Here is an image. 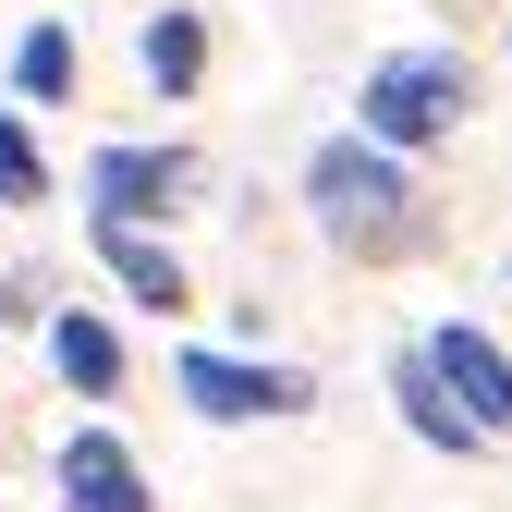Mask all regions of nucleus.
Returning a JSON list of instances; mask_svg holds the SVG:
<instances>
[{
	"label": "nucleus",
	"mask_w": 512,
	"mask_h": 512,
	"mask_svg": "<svg viewBox=\"0 0 512 512\" xmlns=\"http://www.w3.org/2000/svg\"><path fill=\"white\" fill-rule=\"evenodd\" d=\"M61 500L74 512H147V476H135V452L110 427H74L61 439Z\"/></svg>",
	"instance_id": "423d86ee"
},
{
	"label": "nucleus",
	"mask_w": 512,
	"mask_h": 512,
	"mask_svg": "<svg viewBox=\"0 0 512 512\" xmlns=\"http://www.w3.org/2000/svg\"><path fill=\"white\" fill-rule=\"evenodd\" d=\"M196 74H208V25H196V13H159V25H147V86L183 98Z\"/></svg>",
	"instance_id": "1a4fd4ad"
},
{
	"label": "nucleus",
	"mask_w": 512,
	"mask_h": 512,
	"mask_svg": "<svg viewBox=\"0 0 512 512\" xmlns=\"http://www.w3.org/2000/svg\"><path fill=\"white\" fill-rule=\"evenodd\" d=\"M403 415H415V439H439V452H476V439H488V427H476V415H464V403L427 378V354L403 366Z\"/></svg>",
	"instance_id": "9d476101"
},
{
	"label": "nucleus",
	"mask_w": 512,
	"mask_h": 512,
	"mask_svg": "<svg viewBox=\"0 0 512 512\" xmlns=\"http://www.w3.org/2000/svg\"><path fill=\"white\" fill-rule=\"evenodd\" d=\"M0 196H13V208L49 196V171H37V147H25V122H13V110H0Z\"/></svg>",
	"instance_id": "f8f14e48"
},
{
	"label": "nucleus",
	"mask_w": 512,
	"mask_h": 512,
	"mask_svg": "<svg viewBox=\"0 0 512 512\" xmlns=\"http://www.w3.org/2000/svg\"><path fill=\"white\" fill-rule=\"evenodd\" d=\"M183 403H196V415H293V403H305V378L244 366V354H183Z\"/></svg>",
	"instance_id": "7ed1b4c3"
},
{
	"label": "nucleus",
	"mask_w": 512,
	"mask_h": 512,
	"mask_svg": "<svg viewBox=\"0 0 512 512\" xmlns=\"http://www.w3.org/2000/svg\"><path fill=\"white\" fill-rule=\"evenodd\" d=\"M86 196H98V220H122V232H135L147 208H171V196H183V147H98Z\"/></svg>",
	"instance_id": "20e7f679"
},
{
	"label": "nucleus",
	"mask_w": 512,
	"mask_h": 512,
	"mask_svg": "<svg viewBox=\"0 0 512 512\" xmlns=\"http://www.w3.org/2000/svg\"><path fill=\"white\" fill-rule=\"evenodd\" d=\"M13 86H25V98H74V37H61V25H37V37L13 49Z\"/></svg>",
	"instance_id": "9b49d317"
},
{
	"label": "nucleus",
	"mask_w": 512,
	"mask_h": 512,
	"mask_svg": "<svg viewBox=\"0 0 512 512\" xmlns=\"http://www.w3.org/2000/svg\"><path fill=\"white\" fill-rule=\"evenodd\" d=\"M49 354H61V378H74L86 403H98V391H122V342L98 330L86 305H61V317H49Z\"/></svg>",
	"instance_id": "0eeeda50"
},
{
	"label": "nucleus",
	"mask_w": 512,
	"mask_h": 512,
	"mask_svg": "<svg viewBox=\"0 0 512 512\" xmlns=\"http://www.w3.org/2000/svg\"><path fill=\"white\" fill-rule=\"evenodd\" d=\"M98 256H110V281L135 293V305H183V269H171V244H147V232L98 220Z\"/></svg>",
	"instance_id": "6e6552de"
},
{
	"label": "nucleus",
	"mask_w": 512,
	"mask_h": 512,
	"mask_svg": "<svg viewBox=\"0 0 512 512\" xmlns=\"http://www.w3.org/2000/svg\"><path fill=\"white\" fill-rule=\"evenodd\" d=\"M354 110H366V147H427V135L464 122V61L452 49H391Z\"/></svg>",
	"instance_id": "f03ea898"
},
{
	"label": "nucleus",
	"mask_w": 512,
	"mask_h": 512,
	"mask_svg": "<svg viewBox=\"0 0 512 512\" xmlns=\"http://www.w3.org/2000/svg\"><path fill=\"white\" fill-rule=\"evenodd\" d=\"M427 378H439V391H464V403H476V427H500V439H512V354H500L488 330H439V342H427Z\"/></svg>",
	"instance_id": "39448f33"
},
{
	"label": "nucleus",
	"mask_w": 512,
	"mask_h": 512,
	"mask_svg": "<svg viewBox=\"0 0 512 512\" xmlns=\"http://www.w3.org/2000/svg\"><path fill=\"white\" fill-rule=\"evenodd\" d=\"M305 208H317V232L354 244V256H403L415 244V196H403L391 147H366V135H330V147L305 159Z\"/></svg>",
	"instance_id": "f257e3e1"
}]
</instances>
